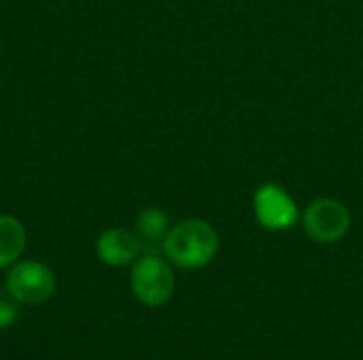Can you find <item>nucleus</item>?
<instances>
[{"label":"nucleus","mask_w":363,"mask_h":360,"mask_svg":"<svg viewBox=\"0 0 363 360\" xmlns=\"http://www.w3.org/2000/svg\"><path fill=\"white\" fill-rule=\"evenodd\" d=\"M162 250L166 259L181 269H202L215 259L219 236L208 221L185 219L170 227Z\"/></svg>","instance_id":"1"},{"label":"nucleus","mask_w":363,"mask_h":360,"mask_svg":"<svg viewBox=\"0 0 363 360\" xmlns=\"http://www.w3.org/2000/svg\"><path fill=\"white\" fill-rule=\"evenodd\" d=\"M130 286L134 297L147 308H160L168 303L174 293V274L170 261L153 252L143 255L134 261Z\"/></svg>","instance_id":"2"},{"label":"nucleus","mask_w":363,"mask_h":360,"mask_svg":"<svg viewBox=\"0 0 363 360\" xmlns=\"http://www.w3.org/2000/svg\"><path fill=\"white\" fill-rule=\"evenodd\" d=\"M302 225L311 240L319 244H334L349 233L351 212L342 202L334 197H319L306 206Z\"/></svg>","instance_id":"3"},{"label":"nucleus","mask_w":363,"mask_h":360,"mask_svg":"<svg viewBox=\"0 0 363 360\" xmlns=\"http://www.w3.org/2000/svg\"><path fill=\"white\" fill-rule=\"evenodd\" d=\"M168 231H170V219L162 208L149 206V208L138 212L136 236H138L143 248H147V246H160L162 248Z\"/></svg>","instance_id":"8"},{"label":"nucleus","mask_w":363,"mask_h":360,"mask_svg":"<svg viewBox=\"0 0 363 360\" xmlns=\"http://www.w3.org/2000/svg\"><path fill=\"white\" fill-rule=\"evenodd\" d=\"M17 301L11 295H0V329H9L17 320Z\"/></svg>","instance_id":"9"},{"label":"nucleus","mask_w":363,"mask_h":360,"mask_svg":"<svg viewBox=\"0 0 363 360\" xmlns=\"http://www.w3.org/2000/svg\"><path fill=\"white\" fill-rule=\"evenodd\" d=\"M143 244L138 236L123 227H108L96 240V255L108 267H123L138 259Z\"/></svg>","instance_id":"6"},{"label":"nucleus","mask_w":363,"mask_h":360,"mask_svg":"<svg viewBox=\"0 0 363 360\" xmlns=\"http://www.w3.org/2000/svg\"><path fill=\"white\" fill-rule=\"evenodd\" d=\"M253 212L257 223L268 231H285L298 223L300 210L294 197L274 182L262 185L253 195Z\"/></svg>","instance_id":"5"},{"label":"nucleus","mask_w":363,"mask_h":360,"mask_svg":"<svg viewBox=\"0 0 363 360\" xmlns=\"http://www.w3.org/2000/svg\"><path fill=\"white\" fill-rule=\"evenodd\" d=\"M26 248V227L11 214H0V269L19 261Z\"/></svg>","instance_id":"7"},{"label":"nucleus","mask_w":363,"mask_h":360,"mask_svg":"<svg viewBox=\"0 0 363 360\" xmlns=\"http://www.w3.org/2000/svg\"><path fill=\"white\" fill-rule=\"evenodd\" d=\"M55 291L53 272L40 261H17L6 276V293L26 306L45 303Z\"/></svg>","instance_id":"4"}]
</instances>
